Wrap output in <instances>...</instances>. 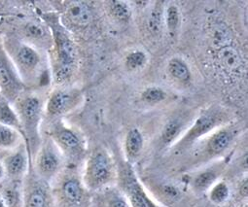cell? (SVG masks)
<instances>
[{
  "label": "cell",
  "instance_id": "1",
  "mask_svg": "<svg viewBox=\"0 0 248 207\" xmlns=\"http://www.w3.org/2000/svg\"><path fill=\"white\" fill-rule=\"evenodd\" d=\"M118 179V170L111 154L103 147L93 150L87 158L82 182L88 190L98 191Z\"/></svg>",
  "mask_w": 248,
  "mask_h": 207
},
{
  "label": "cell",
  "instance_id": "2",
  "mask_svg": "<svg viewBox=\"0 0 248 207\" xmlns=\"http://www.w3.org/2000/svg\"><path fill=\"white\" fill-rule=\"evenodd\" d=\"M227 124V114L220 108H212L200 114L174 144L178 151L186 150Z\"/></svg>",
  "mask_w": 248,
  "mask_h": 207
},
{
  "label": "cell",
  "instance_id": "3",
  "mask_svg": "<svg viewBox=\"0 0 248 207\" xmlns=\"http://www.w3.org/2000/svg\"><path fill=\"white\" fill-rule=\"evenodd\" d=\"M117 180L131 207H162L145 191L131 164L121 167Z\"/></svg>",
  "mask_w": 248,
  "mask_h": 207
},
{
  "label": "cell",
  "instance_id": "4",
  "mask_svg": "<svg viewBox=\"0 0 248 207\" xmlns=\"http://www.w3.org/2000/svg\"><path fill=\"white\" fill-rule=\"evenodd\" d=\"M63 155L56 142L49 137L39 147L35 157V170L45 180L57 176L63 165Z\"/></svg>",
  "mask_w": 248,
  "mask_h": 207
},
{
  "label": "cell",
  "instance_id": "5",
  "mask_svg": "<svg viewBox=\"0 0 248 207\" xmlns=\"http://www.w3.org/2000/svg\"><path fill=\"white\" fill-rule=\"evenodd\" d=\"M51 138L56 142L63 157L80 160L86 154L87 145L84 137L72 128L64 125L56 126Z\"/></svg>",
  "mask_w": 248,
  "mask_h": 207
},
{
  "label": "cell",
  "instance_id": "6",
  "mask_svg": "<svg viewBox=\"0 0 248 207\" xmlns=\"http://www.w3.org/2000/svg\"><path fill=\"white\" fill-rule=\"evenodd\" d=\"M55 37L58 59V68L55 76L57 81L63 82L73 73L77 60V50L73 41L64 32L59 30Z\"/></svg>",
  "mask_w": 248,
  "mask_h": 207
},
{
  "label": "cell",
  "instance_id": "7",
  "mask_svg": "<svg viewBox=\"0 0 248 207\" xmlns=\"http://www.w3.org/2000/svg\"><path fill=\"white\" fill-rule=\"evenodd\" d=\"M82 95L78 89H58L54 91L46 106L47 114L51 117L63 116L79 106Z\"/></svg>",
  "mask_w": 248,
  "mask_h": 207
},
{
  "label": "cell",
  "instance_id": "8",
  "mask_svg": "<svg viewBox=\"0 0 248 207\" xmlns=\"http://www.w3.org/2000/svg\"><path fill=\"white\" fill-rule=\"evenodd\" d=\"M237 135V129L230 126H223L211 133L204 140L202 148L203 158L213 159L223 154L232 143Z\"/></svg>",
  "mask_w": 248,
  "mask_h": 207
},
{
  "label": "cell",
  "instance_id": "9",
  "mask_svg": "<svg viewBox=\"0 0 248 207\" xmlns=\"http://www.w3.org/2000/svg\"><path fill=\"white\" fill-rule=\"evenodd\" d=\"M42 112L40 99L35 95H28L21 102L19 106V118L23 129L31 136L37 133Z\"/></svg>",
  "mask_w": 248,
  "mask_h": 207
},
{
  "label": "cell",
  "instance_id": "10",
  "mask_svg": "<svg viewBox=\"0 0 248 207\" xmlns=\"http://www.w3.org/2000/svg\"><path fill=\"white\" fill-rule=\"evenodd\" d=\"M218 66L226 74L234 75L242 67V59L239 53L232 46H223L216 54Z\"/></svg>",
  "mask_w": 248,
  "mask_h": 207
},
{
  "label": "cell",
  "instance_id": "11",
  "mask_svg": "<svg viewBox=\"0 0 248 207\" xmlns=\"http://www.w3.org/2000/svg\"><path fill=\"white\" fill-rule=\"evenodd\" d=\"M65 18L75 27H87L92 23L93 14L91 7L86 2L75 1L67 6Z\"/></svg>",
  "mask_w": 248,
  "mask_h": 207
},
{
  "label": "cell",
  "instance_id": "12",
  "mask_svg": "<svg viewBox=\"0 0 248 207\" xmlns=\"http://www.w3.org/2000/svg\"><path fill=\"white\" fill-rule=\"evenodd\" d=\"M84 184L79 178L71 176L66 178L61 187L62 196L68 205H79L84 196Z\"/></svg>",
  "mask_w": 248,
  "mask_h": 207
},
{
  "label": "cell",
  "instance_id": "13",
  "mask_svg": "<svg viewBox=\"0 0 248 207\" xmlns=\"http://www.w3.org/2000/svg\"><path fill=\"white\" fill-rule=\"evenodd\" d=\"M2 164L6 175L12 178H18L24 175L28 167V156L26 149L20 148L16 152L10 154L4 159Z\"/></svg>",
  "mask_w": 248,
  "mask_h": 207
},
{
  "label": "cell",
  "instance_id": "14",
  "mask_svg": "<svg viewBox=\"0 0 248 207\" xmlns=\"http://www.w3.org/2000/svg\"><path fill=\"white\" fill-rule=\"evenodd\" d=\"M221 167H209L198 172L191 180V186L194 191L199 192H208V190L219 181Z\"/></svg>",
  "mask_w": 248,
  "mask_h": 207
},
{
  "label": "cell",
  "instance_id": "15",
  "mask_svg": "<svg viewBox=\"0 0 248 207\" xmlns=\"http://www.w3.org/2000/svg\"><path fill=\"white\" fill-rule=\"evenodd\" d=\"M0 87L3 89L8 97L17 93L21 87L17 80V75L3 58H0Z\"/></svg>",
  "mask_w": 248,
  "mask_h": 207
},
{
  "label": "cell",
  "instance_id": "16",
  "mask_svg": "<svg viewBox=\"0 0 248 207\" xmlns=\"http://www.w3.org/2000/svg\"><path fill=\"white\" fill-rule=\"evenodd\" d=\"M16 59L19 66L26 72L34 71L40 63V55L38 52L26 44L20 46Z\"/></svg>",
  "mask_w": 248,
  "mask_h": 207
},
{
  "label": "cell",
  "instance_id": "17",
  "mask_svg": "<svg viewBox=\"0 0 248 207\" xmlns=\"http://www.w3.org/2000/svg\"><path fill=\"white\" fill-rule=\"evenodd\" d=\"M144 146V137L138 128L131 129L125 139V153L130 162L135 161L142 152Z\"/></svg>",
  "mask_w": 248,
  "mask_h": 207
},
{
  "label": "cell",
  "instance_id": "18",
  "mask_svg": "<svg viewBox=\"0 0 248 207\" xmlns=\"http://www.w3.org/2000/svg\"><path fill=\"white\" fill-rule=\"evenodd\" d=\"M184 128L185 125L181 118H173L167 122L161 133L162 144L165 146L174 145L185 133Z\"/></svg>",
  "mask_w": 248,
  "mask_h": 207
},
{
  "label": "cell",
  "instance_id": "19",
  "mask_svg": "<svg viewBox=\"0 0 248 207\" xmlns=\"http://www.w3.org/2000/svg\"><path fill=\"white\" fill-rule=\"evenodd\" d=\"M0 124L12 128L19 133L23 130L18 112L5 98H0Z\"/></svg>",
  "mask_w": 248,
  "mask_h": 207
},
{
  "label": "cell",
  "instance_id": "20",
  "mask_svg": "<svg viewBox=\"0 0 248 207\" xmlns=\"http://www.w3.org/2000/svg\"><path fill=\"white\" fill-rule=\"evenodd\" d=\"M169 73L179 82L186 83L191 79V71L188 65L181 59L177 58H173L169 61L168 64Z\"/></svg>",
  "mask_w": 248,
  "mask_h": 207
},
{
  "label": "cell",
  "instance_id": "21",
  "mask_svg": "<svg viewBox=\"0 0 248 207\" xmlns=\"http://www.w3.org/2000/svg\"><path fill=\"white\" fill-rule=\"evenodd\" d=\"M21 134L18 131L0 124V148L14 149L18 146Z\"/></svg>",
  "mask_w": 248,
  "mask_h": 207
},
{
  "label": "cell",
  "instance_id": "22",
  "mask_svg": "<svg viewBox=\"0 0 248 207\" xmlns=\"http://www.w3.org/2000/svg\"><path fill=\"white\" fill-rule=\"evenodd\" d=\"M162 4L163 2L156 3L148 19V30L153 35H158L162 31L164 19V7Z\"/></svg>",
  "mask_w": 248,
  "mask_h": 207
},
{
  "label": "cell",
  "instance_id": "23",
  "mask_svg": "<svg viewBox=\"0 0 248 207\" xmlns=\"http://www.w3.org/2000/svg\"><path fill=\"white\" fill-rule=\"evenodd\" d=\"M208 196L211 202L222 204L226 202L230 196V188L224 181H217L209 190Z\"/></svg>",
  "mask_w": 248,
  "mask_h": 207
},
{
  "label": "cell",
  "instance_id": "24",
  "mask_svg": "<svg viewBox=\"0 0 248 207\" xmlns=\"http://www.w3.org/2000/svg\"><path fill=\"white\" fill-rule=\"evenodd\" d=\"M167 98V92L159 87H150L143 90L141 93V99L147 104H159Z\"/></svg>",
  "mask_w": 248,
  "mask_h": 207
},
{
  "label": "cell",
  "instance_id": "25",
  "mask_svg": "<svg viewBox=\"0 0 248 207\" xmlns=\"http://www.w3.org/2000/svg\"><path fill=\"white\" fill-rule=\"evenodd\" d=\"M110 14L120 22H127L131 18V9L130 7L122 1H111L110 5Z\"/></svg>",
  "mask_w": 248,
  "mask_h": 207
},
{
  "label": "cell",
  "instance_id": "26",
  "mask_svg": "<svg viewBox=\"0 0 248 207\" xmlns=\"http://www.w3.org/2000/svg\"><path fill=\"white\" fill-rule=\"evenodd\" d=\"M26 207H47V196L41 187L34 188L28 195Z\"/></svg>",
  "mask_w": 248,
  "mask_h": 207
},
{
  "label": "cell",
  "instance_id": "27",
  "mask_svg": "<svg viewBox=\"0 0 248 207\" xmlns=\"http://www.w3.org/2000/svg\"><path fill=\"white\" fill-rule=\"evenodd\" d=\"M147 61L146 55L141 51L130 53L126 58V66L130 70H138L142 68Z\"/></svg>",
  "mask_w": 248,
  "mask_h": 207
},
{
  "label": "cell",
  "instance_id": "28",
  "mask_svg": "<svg viewBox=\"0 0 248 207\" xmlns=\"http://www.w3.org/2000/svg\"><path fill=\"white\" fill-rule=\"evenodd\" d=\"M180 22L179 10L175 5H170L166 11V23L169 30L172 33L176 31Z\"/></svg>",
  "mask_w": 248,
  "mask_h": 207
},
{
  "label": "cell",
  "instance_id": "29",
  "mask_svg": "<svg viewBox=\"0 0 248 207\" xmlns=\"http://www.w3.org/2000/svg\"><path fill=\"white\" fill-rule=\"evenodd\" d=\"M2 198L7 207H16L19 204L20 197L19 192L15 187H6L3 191V194H1Z\"/></svg>",
  "mask_w": 248,
  "mask_h": 207
},
{
  "label": "cell",
  "instance_id": "30",
  "mask_svg": "<svg viewBox=\"0 0 248 207\" xmlns=\"http://www.w3.org/2000/svg\"><path fill=\"white\" fill-rule=\"evenodd\" d=\"M26 33L33 40H43L46 37L45 29L35 23H31L26 27Z\"/></svg>",
  "mask_w": 248,
  "mask_h": 207
},
{
  "label": "cell",
  "instance_id": "31",
  "mask_svg": "<svg viewBox=\"0 0 248 207\" xmlns=\"http://www.w3.org/2000/svg\"><path fill=\"white\" fill-rule=\"evenodd\" d=\"M109 207H131L124 195L114 194L109 199Z\"/></svg>",
  "mask_w": 248,
  "mask_h": 207
},
{
  "label": "cell",
  "instance_id": "32",
  "mask_svg": "<svg viewBox=\"0 0 248 207\" xmlns=\"http://www.w3.org/2000/svg\"><path fill=\"white\" fill-rule=\"evenodd\" d=\"M239 193L241 194V196H247L248 194V182H247V178H244V180L241 181L240 185H239Z\"/></svg>",
  "mask_w": 248,
  "mask_h": 207
},
{
  "label": "cell",
  "instance_id": "33",
  "mask_svg": "<svg viewBox=\"0 0 248 207\" xmlns=\"http://www.w3.org/2000/svg\"><path fill=\"white\" fill-rule=\"evenodd\" d=\"M6 176V173H5V169H4V166L2 164V163L0 162V182H1Z\"/></svg>",
  "mask_w": 248,
  "mask_h": 207
},
{
  "label": "cell",
  "instance_id": "34",
  "mask_svg": "<svg viewBox=\"0 0 248 207\" xmlns=\"http://www.w3.org/2000/svg\"><path fill=\"white\" fill-rule=\"evenodd\" d=\"M0 207H7L5 202H4V199L1 196V194H0Z\"/></svg>",
  "mask_w": 248,
  "mask_h": 207
}]
</instances>
